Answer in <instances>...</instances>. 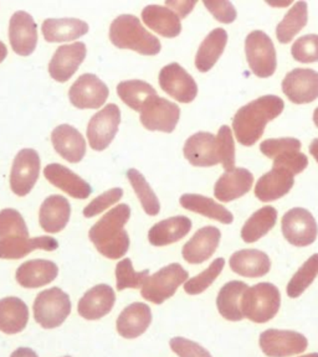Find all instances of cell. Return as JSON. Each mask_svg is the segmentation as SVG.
Wrapping results in <instances>:
<instances>
[{"instance_id": "1", "label": "cell", "mask_w": 318, "mask_h": 357, "mask_svg": "<svg viewBox=\"0 0 318 357\" xmlns=\"http://www.w3.org/2000/svg\"><path fill=\"white\" fill-rule=\"evenodd\" d=\"M59 242L49 237H29L28 226L14 208L0 211V259H20L36 250L55 251Z\"/></svg>"}, {"instance_id": "2", "label": "cell", "mask_w": 318, "mask_h": 357, "mask_svg": "<svg viewBox=\"0 0 318 357\" xmlns=\"http://www.w3.org/2000/svg\"><path fill=\"white\" fill-rule=\"evenodd\" d=\"M285 108L279 96L266 95L241 107L233 119L235 137L240 144L252 146L261 138L268 122L279 117Z\"/></svg>"}, {"instance_id": "3", "label": "cell", "mask_w": 318, "mask_h": 357, "mask_svg": "<svg viewBox=\"0 0 318 357\" xmlns=\"http://www.w3.org/2000/svg\"><path fill=\"white\" fill-rule=\"evenodd\" d=\"M131 218V208L121 204L107 212L89 229V237L102 256L110 259L122 258L129 248V236L123 229Z\"/></svg>"}, {"instance_id": "4", "label": "cell", "mask_w": 318, "mask_h": 357, "mask_svg": "<svg viewBox=\"0 0 318 357\" xmlns=\"http://www.w3.org/2000/svg\"><path fill=\"white\" fill-rule=\"evenodd\" d=\"M110 40L118 49H129L140 55L154 56L162 49L159 39L147 31L140 19L131 14L120 15L112 22Z\"/></svg>"}, {"instance_id": "5", "label": "cell", "mask_w": 318, "mask_h": 357, "mask_svg": "<svg viewBox=\"0 0 318 357\" xmlns=\"http://www.w3.org/2000/svg\"><path fill=\"white\" fill-rule=\"evenodd\" d=\"M280 307V290L271 283H259L249 287L241 296L243 317L254 323H268L279 312Z\"/></svg>"}, {"instance_id": "6", "label": "cell", "mask_w": 318, "mask_h": 357, "mask_svg": "<svg viewBox=\"0 0 318 357\" xmlns=\"http://www.w3.org/2000/svg\"><path fill=\"white\" fill-rule=\"evenodd\" d=\"M70 312V296L56 287L41 291L34 301V318L44 329L59 328Z\"/></svg>"}, {"instance_id": "7", "label": "cell", "mask_w": 318, "mask_h": 357, "mask_svg": "<svg viewBox=\"0 0 318 357\" xmlns=\"http://www.w3.org/2000/svg\"><path fill=\"white\" fill-rule=\"evenodd\" d=\"M189 278V273L179 263H172L159 269L153 275H148L142 285L140 294L145 301L162 304L174 296L179 287Z\"/></svg>"}, {"instance_id": "8", "label": "cell", "mask_w": 318, "mask_h": 357, "mask_svg": "<svg viewBox=\"0 0 318 357\" xmlns=\"http://www.w3.org/2000/svg\"><path fill=\"white\" fill-rule=\"evenodd\" d=\"M246 60L257 77L266 78L274 75L277 67L274 43L268 33L255 30L245 40Z\"/></svg>"}, {"instance_id": "9", "label": "cell", "mask_w": 318, "mask_h": 357, "mask_svg": "<svg viewBox=\"0 0 318 357\" xmlns=\"http://www.w3.org/2000/svg\"><path fill=\"white\" fill-rule=\"evenodd\" d=\"M180 117V108L158 95L147 98L140 109V123L152 132L172 133Z\"/></svg>"}, {"instance_id": "10", "label": "cell", "mask_w": 318, "mask_h": 357, "mask_svg": "<svg viewBox=\"0 0 318 357\" xmlns=\"http://www.w3.org/2000/svg\"><path fill=\"white\" fill-rule=\"evenodd\" d=\"M281 229L287 242L296 247L312 245L317 238V222L312 213L302 207H295L286 212Z\"/></svg>"}, {"instance_id": "11", "label": "cell", "mask_w": 318, "mask_h": 357, "mask_svg": "<svg viewBox=\"0 0 318 357\" xmlns=\"http://www.w3.org/2000/svg\"><path fill=\"white\" fill-rule=\"evenodd\" d=\"M121 123V111L115 103L107 105L91 118L87 126L89 146L96 151H102L111 144Z\"/></svg>"}, {"instance_id": "12", "label": "cell", "mask_w": 318, "mask_h": 357, "mask_svg": "<svg viewBox=\"0 0 318 357\" xmlns=\"http://www.w3.org/2000/svg\"><path fill=\"white\" fill-rule=\"evenodd\" d=\"M308 346V339L296 331L268 329L260 335V347L268 357L294 356L305 351Z\"/></svg>"}, {"instance_id": "13", "label": "cell", "mask_w": 318, "mask_h": 357, "mask_svg": "<svg viewBox=\"0 0 318 357\" xmlns=\"http://www.w3.org/2000/svg\"><path fill=\"white\" fill-rule=\"evenodd\" d=\"M40 156L34 149L17 153L10 173L11 191L17 196H27L36 184L40 174Z\"/></svg>"}, {"instance_id": "14", "label": "cell", "mask_w": 318, "mask_h": 357, "mask_svg": "<svg viewBox=\"0 0 318 357\" xmlns=\"http://www.w3.org/2000/svg\"><path fill=\"white\" fill-rule=\"evenodd\" d=\"M108 87L94 73H85L75 81L68 91L73 106L80 109H97L108 98Z\"/></svg>"}, {"instance_id": "15", "label": "cell", "mask_w": 318, "mask_h": 357, "mask_svg": "<svg viewBox=\"0 0 318 357\" xmlns=\"http://www.w3.org/2000/svg\"><path fill=\"white\" fill-rule=\"evenodd\" d=\"M159 86L166 93L180 103H190L198 95V86L194 78L177 62H172L161 70Z\"/></svg>"}, {"instance_id": "16", "label": "cell", "mask_w": 318, "mask_h": 357, "mask_svg": "<svg viewBox=\"0 0 318 357\" xmlns=\"http://www.w3.org/2000/svg\"><path fill=\"white\" fill-rule=\"evenodd\" d=\"M282 92L296 103H311L318 98V73L311 68H295L282 81Z\"/></svg>"}, {"instance_id": "17", "label": "cell", "mask_w": 318, "mask_h": 357, "mask_svg": "<svg viewBox=\"0 0 318 357\" xmlns=\"http://www.w3.org/2000/svg\"><path fill=\"white\" fill-rule=\"evenodd\" d=\"M9 40L11 49L20 56L33 54L38 45V26L27 11H17L9 22Z\"/></svg>"}, {"instance_id": "18", "label": "cell", "mask_w": 318, "mask_h": 357, "mask_svg": "<svg viewBox=\"0 0 318 357\" xmlns=\"http://www.w3.org/2000/svg\"><path fill=\"white\" fill-rule=\"evenodd\" d=\"M87 49L84 43H73L62 45L51 59L49 63V73L57 82H67L78 71L80 65L84 62Z\"/></svg>"}, {"instance_id": "19", "label": "cell", "mask_w": 318, "mask_h": 357, "mask_svg": "<svg viewBox=\"0 0 318 357\" xmlns=\"http://www.w3.org/2000/svg\"><path fill=\"white\" fill-rule=\"evenodd\" d=\"M222 234L217 227L207 226L196 231V234L185 243L182 255L190 264L205 262L217 251Z\"/></svg>"}, {"instance_id": "20", "label": "cell", "mask_w": 318, "mask_h": 357, "mask_svg": "<svg viewBox=\"0 0 318 357\" xmlns=\"http://www.w3.org/2000/svg\"><path fill=\"white\" fill-rule=\"evenodd\" d=\"M188 162L194 167H214L219 164L217 137L208 132L190 135L183 149Z\"/></svg>"}, {"instance_id": "21", "label": "cell", "mask_w": 318, "mask_h": 357, "mask_svg": "<svg viewBox=\"0 0 318 357\" xmlns=\"http://www.w3.org/2000/svg\"><path fill=\"white\" fill-rule=\"evenodd\" d=\"M115 301L116 294L110 285H95L78 301V312L86 320H99L111 312Z\"/></svg>"}, {"instance_id": "22", "label": "cell", "mask_w": 318, "mask_h": 357, "mask_svg": "<svg viewBox=\"0 0 318 357\" xmlns=\"http://www.w3.org/2000/svg\"><path fill=\"white\" fill-rule=\"evenodd\" d=\"M254 184L252 174L244 167H234L218 178L214 195L222 202H230L247 194Z\"/></svg>"}, {"instance_id": "23", "label": "cell", "mask_w": 318, "mask_h": 357, "mask_svg": "<svg viewBox=\"0 0 318 357\" xmlns=\"http://www.w3.org/2000/svg\"><path fill=\"white\" fill-rule=\"evenodd\" d=\"M45 178L50 184L62 189L73 199H87L92 194L91 185L62 164H49L44 169Z\"/></svg>"}, {"instance_id": "24", "label": "cell", "mask_w": 318, "mask_h": 357, "mask_svg": "<svg viewBox=\"0 0 318 357\" xmlns=\"http://www.w3.org/2000/svg\"><path fill=\"white\" fill-rule=\"evenodd\" d=\"M51 142L56 153L70 162H80L86 154V140L78 129L62 124L51 133Z\"/></svg>"}, {"instance_id": "25", "label": "cell", "mask_w": 318, "mask_h": 357, "mask_svg": "<svg viewBox=\"0 0 318 357\" xmlns=\"http://www.w3.org/2000/svg\"><path fill=\"white\" fill-rule=\"evenodd\" d=\"M71 216V206L66 197L51 195L41 204L39 222L48 234H57L66 227Z\"/></svg>"}, {"instance_id": "26", "label": "cell", "mask_w": 318, "mask_h": 357, "mask_svg": "<svg viewBox=\"0 0 318 357\" xmlns=\"http://www.w3.org/2000/svg\"><path fill=\"white\" fill-rule=\"evenodd\" d=\"M295 184L294 175L285 169L273 167L268 173L257 180L255 195L263 202L279 200L290 192Z\"/></svg>"}, {"instance_id": "27", "label": "cell", "mask_w": 318, "mask_h": 357, "mask_svg": "<svg viewBox=\"0 0 318 357\" xmlns=\"http://www.w3.org/2000/svg\"><path fill=\"white\" fill-rule=\"evenodd\" d=\"M151 323V307L145 303H133L120 314L116 326L118 334L124 339H136L145 334Z\"/></svg>"}, {"instance_id": "28", "label": "cell", "mask_w": 318, "mask_h": 357, "mask_svg": "<svg viewBox=\"0 0 318 357\" xmlns=\"http://www.w3.org/2000/svg\"><path fill=\"white\" fill-rule=\"evenodd\" d=\"M59 268L55 263L45 259H31L17 268L15 278L24 288L35 289L55 280Z\"/></svg>"}, {"instance_id": "29", "label": "cell", "mask_w": 318, "mask_h": 357, "mask_svg": "<svg viewBox=\"0 0 318 357\" xmlns=\"http://www.w3.org/2000/svg\"><path fill=\"white\" fill-rule=\"evenodd\" d=\"M233 272L246 278H260L270 272L271 261L266 253L259 250H243L230 257Z\"/></svg>"}, {"instance_id": "30", "label": "cell", "mask_w": 318, "mask_h": 357, "mask_svg": "<svg viewBox=\"0 0 318 357\" xmlns=\"http://www.w3.org/2000/svg\"><path fill=\"white\" fill-rule=\"evenodd\" d=\"M41 31L48 43H66L89 33V25L87 22L75 17L46 19L43 22Z\"/></svg>"}, {"instance_id": "31", "label": "cell", "mask_w": 318, "mask_h": 357, "mask_svg": "<svg viewBox=\"0 0 318 357\" xmlns=\"http://www.w3.org/2000/svg\"><path fill=\"white\" fill-rule=\"evenodd\" d=\"M191 221L187 216H174L156 223L148 232L152 245L162 247L178 242L189 234Z\"/></svg>"}, {"instance_id": "32", "label": "cell", "mask_w": 318, "mask_h": 357, "mask_svg": "<svg viewBox=\"0 0 318 357\" xmlns=\"http://www.w3.org/2000/svg\"><path fill=\"white\" fill-rule=\"evenodd\" d=\"M142 19L148 28L164 38H175L182 31V22L178 15L166 6H145L142 11Z\"/></svg>"}, {"instance_id": "33", "label": "cell", "mask_w": 318, "mask_h": 357, "mask_svg": "<svg viewBox=\"0 0 318 357\" xmlns=\"http://www.w3.org/2000/svg\"><path fill=\"white\" fill-rule=\"evenodd\" d=\"M28 321V305L20 298L8 296L0 301V331L17 334L27 328Z\"/></svg>"}, {"instance_id": "34", "label": "cell", "mask_w": 318, "mask_h": 357, "mask_svg": "<svg viewBox=\"0 0 318 357\" xmlns=\"http://www.w3.org/2000/svg\"><path fill=\"white\" fill-rule=\"evenodd\" d=\"M228 43V33L224 29H214L201 43L196 56V66L201 73L210 71L223 55Z\"/></svg>"}, {"instance_id": "35", "label": "cell", "mask_w": 318, "mask_h": 357, "mask_svg": "<svg viewBox=\"0 0 318 357\" xmlns=\"http://www.w3.org/2000/svg\"><path fill=\"white\" fill-rule=\"evenodd\" d=\"M179 202L185 210L201 213L205 218H212L224 225H230L234 221V216L231 212L228 211L223 205L217 204L215 201L207 196L199 195V194H185L180 196Z\"/></svg>"}, {"instance_id": "36", "label": "cell", "mask_w": 318, "mask_h": 357, "mask_svg": "<svg viewBox=\"0 0 318 357\" xmlns=\"http://www.w3.org/2000/svg\"><path fill=\"white\" fill-rule=\"evenodd\" d=\"M247 288L249 285L244 282L233 280L220 289L217 298V307L224 319L229 321H240L244 319L240 309V301Z\"/></svg>"}, {"instance_id": "37", "label": "cell", "mask_w": 318, "mask_h": 357, "mask_svg": "<svg viewBox=\"0 0 318 357\" xmlns=\"http://www.w3.org/2000/svg\"><path fill=\"white\" fill-rule=\"evenodd\" d=\"M277 211L273 206H265L254 212L241 229V238L245 243H254L274 229Z\"/></svg>"}, {"instance_id": "38", "label": "cell", "mask_w": 318, "mask_h": 357, "mask_svg": "<svg viewBox=\"0 0 318 357\" xmlns=\"http://www.w3.org/2000/svg\"><path fill=\"white\" fill-rule=\"evenodd\" d=\"M308 20V3L297 1L287 11L282 22L276 28V36L281 44H289L291 40L306 26Z\"/></svg>"}, {"instance_id": "39", "label": "cell", "mask_w": 318, "mask_h": 357, "mask_svg": "<svg viewBox=\"0 0 318 357\" xmlns=\"http://www.w3.org/2000/svg\"><path fill=\"white\" fill-rule=\"evenodd\" d=\"M117 95L133 111L140 112L147 98L157 95V91L145 81L129 79L118 84Z\"/></svg>"}, {"instance_id": "40", "label": "cell", "mask_w": 318, "mask_h": 357, "mask_svg": "<svg viewBox=\"0 0 318 357\" xmlns=\"http://www.w3.org/2000/svg\"><path fill=\"white\" fill-rule=\"evenodd\" d=\"M126 176L132 185L136 195L138 196L145 213L150 216H157L161 211V204L145 176L137 169H129Z\"/></svg>"}, {"instance_id": "41", "label": "cell", "mask_w": 318, "mask_h": 357, "mask_svg": "<svg viewBox=\"0 0 318 357\" xmlns=\"http://www.w3.org/2000/svg\"><path fill=\"white\" fill-rule=\"evenodd\" d=\"M318 275V253L310 257L306 262L303 263L294 277L291 278L287 284V296L290 298H298Z\"/></svg>"}, {"instance_id": "42", "label": "cell", "mask_w": 318, "mask_h": 357, "mask_svg": "<svg viewBox=\"0 0 318 357\" xmlns=\"http://www.w3.org/2000/svg\"><path fill=\"white\" fill-rule=\"evenodd\" d=\"M224 266H225L224 258L215 259L203 273L196 275L194 278L188 279L185 282V293H188L190 296L201 294L215 282V279L218 278L219 274L222 273L224 269Z\"/></svg>"}, {"instance_id": "43", "label": "cell", "mask_w": 318, "mask_h": 357, "mask_svg": "<svg viewBox=\"0 0 318 357\" xmlns=\"http://www.w3.org/2000/svg\"><path fill=\"white\" fill-rule=\"evenodd\" d=\"M148 274H150L148 269L142 271V272H136L132 266V261L129 258H124L118 262L117 267H116L117 289L121 291V290L129 289V288L131 289L142 288Z\"/></svg>"}, {"instance_id": "44", "label": "cell", "mask_w": 318, "mask_h": 357, "mask_svg": "<svg viewBox=\"0 0 318 357\" xmlns=\"http://www.w3.org/2000/svg\"><path fill=\"white\" fill-rule=\"evenodd\" d=\"M294 60L303 63L318 61V35L308 33L297 39L291 49Z\"/></svg>"}, {"instance_id": "45", "label": "cell", "mask_w": 318, "mask_h": 357, "mask_svg": "<svg viewBox=\"0 0 318 357\" xmlns=\"http://www.w3.org/2000/svg\"><path fill=\"white\" fill-rule=\"evenodd\" d=\"M218 145L219 162H222L224 169L228 172L235 167V145L233 139V132L228 126H223L219 129L217 135Z\"/></svg>"}, {"instance_id": "46", "label": "cell", "mask_w": 318, "mask_h": 357, "mask_svg": "<svg viewBox=\"0 0 318 357\" xmlns=\"http://www.w3.org/2000/svg\"><path fill=\"white\" fill-rule=\"evenodd\" d=\"M301 142L296 138H279V139L263 140L260 145V151L263 155L276 159L287 151H300Z\"/></svg>"}, {"instance_id": "47", "label": "cell", "mask_w": 318, "mask_h": 357, "mask_svg": "<svg viewBox=\"0 0 318 357\" xmlns=\"http://www.w3.org/2000/svg\"><path fill=\"white\" fill-rule=\"evenodd\" d=\"M123 196V190L121 188H113L103 192L102 195L96 197L95 200L91 201L87 206L84 208L85 218H94L101 212L105 211L106 208L115 205L116 202L121 200Z\"/></svg>"}, {"instance_id": "48", "label": "cell", "mask_w": 318, "mask_h": 357, "mask_svg": "<svg viewBox=\"0 0 318 357\" xmlns=\"http://www.w3.org/2000/svg\"><path fill=\"white\" fill-rule=\"evenodd\" d=\"M308 165V156L301 151H287L274 159L273 167H280L290 172L294 176L302 173Z\"/></svg>"}, {"instance_id": "49", "label": "cell", "mask_w": 318, "mask_h": 357, "mask_svg": "<svg viewBox=\"0 0 318 357\" xmlns=\"http://www.w3.org/2000/svg\"><path fill=\"white\" fill-rule=\"evenodd\" d=\"M169 345L179 357H212L210 352L207 351L198 342L185 337H173L169 341Z\"/></svg>"}, {"instance_id": "50", "label": "cell", "mask_w": 318, "mask_h": 357, "mask_svg": "<svg viewBox=\"0 0 318 357\" xmlns=\"http://www.w3.org/2000/svg\"><path fill=\"white\" fill-rule=\"evenodd\" d=\"M204 6L218 22L224 24H231L238 17L235 6L228 0H204Z\"/></svg>"}, {"instance_id": "51", "label": "cell", "mask_w": 318, "mask_h": 357, "mask_svg": "<svg viewBox=\"0 0 318 357\" xmlns=\"http://www.w3.org/2000/svg\"><path fill=\"white\" fill-rule=\"evenodd\" d=\"M196 1H167L166 6L171 8V10H175L178 13V15L180 17H185L187 15H189L190 11L193 10V8L196 6Z\"/></svg>"}, {"instance_id": "52", "label": "cell", "mask_w": 318, "mask_h": 357, "mask_svg": "<svg viewBox=\"0 0 318 357\" xmlns=\"http://www.w3.org/2000/svg\"><path fill=\"white\" fill-rule=\"evenodd\" d=\"M10 357H39L36 355V352L29 349V347H19L17 350L11 354Z\"/></svg>"}, {"instance_id": "53", "label": "cell", "mask_w": 318, "mask_h": 357, "mask_svg": "<svg viewBox=\"0 0 318 357\" xmlns=\"http://www.w3.org/2000/svg\"><path fill=\"white\" fill-rule=\"evenodd\" d=\"M310 153L312 154L313 158L318 162V138L312 140V143L310 144Z\"/></svg>"}, {"instance_id": "54", "label": "cell", "mask_w": 318, "mask_h": 357, "mask_svg": "<svg viewBox=\"0 0 318 357\" xmlns=\"http://www.w3.org/2000/svg\"><path fill=\"white\" fill-rule=\"evenodd\" d=\"M8 56V50H6V46L3 41H0V63L4 61Z\"/></svg>"}, {"instance_id": "55", "label": "cell", "mask_w": 318, "mask_h": 357, "mask_svg": "<svg viewBox=\"0 0 318 357\" xmlns=\"http://www.w3.org/2000/svg\"><path fill=\"white\" fill-rule=\"evenodd\" d=\"M313 122H315L316 127L318 128V107L315 109V113H313Z\"/></svg>"}, {"instance_id": "56", "label": "cell", "mask_w": 318, "mask_h": 357, "mask_svg": "<svg viewBox=\"0 0 318 357\" xmlns=\"http://www.w3.org/2000/svg\"><path fill=\"white\" fill-rule=\"evenodd\" d=\"M300 357H318V354L316 352V354H308V355H303V356Z\"/></svg>"}, {"instance_id": "57", "label": "cell", "mask_w": 318, "mask_h": 357, "mask_svg": "<svg viewBox=\"0 0 318 357\" xmlns=\"http://www.w3.org/2000/svg\"><path fill=\"white\" fill-rule=\"evenodd\" d=\"M64 357H71V356H64Z\"/></svg>"}]
</instances>
